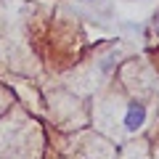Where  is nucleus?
Segmentation results:
<instances>
[{"instance_id": "nucleus-1", "label": "nucleus", "mask_w": 159, "mask_h": 159, "mask_svg": "<svg viewBox=\"0 0 159 159\" xmlns=\"http://www.w3.org/2000/svg\"><path fill=\"white\" fill-rule=\"evenodd\" d=\"M143 119H146V106L138 103V101H133L130 106H127V117H125L127 130H138V127L143 125Z\"/></svg>"}, {"instance_id": "nucleus-2", "label": "nucleus", "mask_w": 159, "mask_h": 159, "mask_svg": "<svg viewBox=\"0 0 159 159\" xmlns=\"http://www.w3.org/2000/svg\"><path fill=\"white\" fill-rule=\"evenodd\" d=\"M151 29H154V34L159 37V11L154 13V19H151Z\"/></svg>"}]
</instances>
